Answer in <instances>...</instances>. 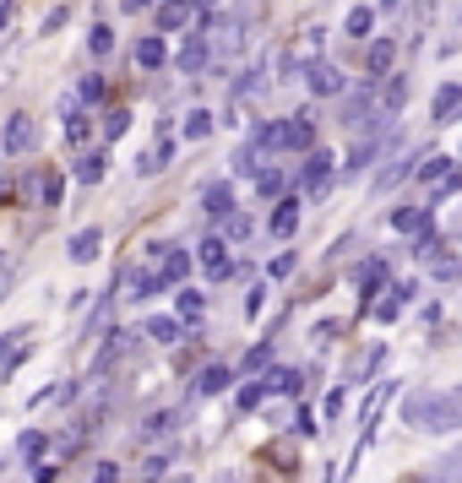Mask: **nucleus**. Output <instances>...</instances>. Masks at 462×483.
I'll list each match as a JSON object with an SVG mask.
<instances>
[{
    "mask_svg": "<svg viewBox=\"0 0 462 483\" xmlns=\"http://www.w3.org/2000/svg\"><path fill=\"white\" fill-rule=\"evenodd\" d=\"M403 424L419 435H457L462 429V396L457 391H408Z\"/></svg>",
    "mask_w": 462,
    "mask_h": 483,
    "instance_id": "1",
    "label": "nucleus"
},
{
    "mask_svg": "<svg viewBox=\"0 0 462 483\" xmlns=\"http://www.w3.org/2000/svg\"><path fill=\"white\" fill-rule=\"evenodd\" d=\"M332 179H338V158L326 153V147H305V163H299V190H305L310 201H321L326 190H332Z\"/></svg>",
    "mask_w": 462,
    "mask_h": 483,
    "instance_id": "2",
    "label": "nucleus"
},
{
    "mask_svg": "<svg viewBox=\"0 0 462 483\" xmlns=\"http://www.w3.org/2000/svg\"><path fill=\"white\" fill-rule=\"evenodd\" d=\"M207 65H213V38H207V28H196V22H190L185 44L174 49V71H180V77H202Z\"/></svg>",
    "mask_w": 462,
    "mask_h": 483,
    "instance_id": "3",
    "label": "nucleus"
},
{
    "mask_svg": "<svg viewBox=\"0 0 462 483\" xmlns=\"http://www.w3.org/2000/svg\"><path fill=\"white\" fill-rule=\"evenodd\" d=\"M386 147H391V136H386V130H359V142L349 147V163H338V174H343V179H359V174H365Z\"/></svg>",
    "mask_w": 462,
    "mask_h": 483,
    "instance_id": "4",
    "label": "nucleus"
},
{
    "mask_svg": "<svg viewBox=\"0 0 462 483\" xmlns=\"http://www.w3.org/2000/svg\"><path fill=\"white\" fill-rule=\"evenodd\" d=\"M33 147H38V120L17 109V114L6 120V130H0V153H6V158H28Z\"/></svg>",
    "mask_w": 462,
    "mask_h": 483,
    "instance_id": "5",
    "label": "nucleus"
},
{
    "mask_svg": "<svg viewBox=\"0 0 462 483\" xmlns=\"http://www.w3.org/2000/svg\"><path fill=\"white\" fill-rule=\"evenodd\" d=\"M305 82H310V93L315 98H343V87H349V77H343V65H332V60H305Z\"/></svg>",
    "mask_w": 462,
    "mask_h": 483,
    "instance_id": "6",
    "label": "nucleus"
},
{
    "mask_svg": "<svg viewBox=\"0 0 462 483\" xmlns=\"http://www.w3.org/2000/svg\"><path fill=\"white\" fill-rule=\"evenodd\" d=\"M196 261H202V271H207L213 283L234 278V261H229V239H223V234H207L202 245H196Z\"/></svg>",
    "mask_w": 462,
    "mask_h": 483,
    "instance_id": "7",
    "label": "nucleus"
},
{
    "mask_svg": "<svg viewBox=\"0 0 462 483\" xmlns=\"http://www.w3.org/2000/svg\"><path fill=\"white\" fill-rule=\"evenodd\" d=\"M196 22L190 0H153V33H185Z\"/></svg>",
    "mask_w": 462,
    "mask_h": 483,
    "instance_id": "8",
    "label": "nucleus"
},
{
    "mask_svg": "<svg viewBox=\"0 0 462 483\" xmlns=\"http://www.w3.org/2000/svg\"><path fill=\"white\" fill-rule=\"evenodd\" d=\"M381 294H386V299H375V304H370V315H375L381 326H391V321H398V315L414 304V294H419V288H414V283H391V288H381Z\"/></svg>",
    "mask_w": 462,
    "mask_h": 483,
    "instance_id": "9",
    "label": "nucleus"
},
{
    "mask_svg": "<svg viewBox=\"0 0 462 483\" xmlns=\"http://www.w3.org/2000/svg\"><path fill=\"white\" fill-rule=\"evenodd\" d=\"M98 250H104V229H98V223H88V229H77L71 239H65V255H71L77 266L98 261Z\"/></svg>",
    "mask_w": 462,
    "mask_h": 483,
    "instance_id": "10",
    "label": "nucleus"
},
{
    "mask_svg": "<svg viewBox=\"0 0 462 483\" xmlns=\"http://www.w3.org/2000/svg\"><path fill=\"white\" fill-rule=\"evenodd\" d=\"M130 54H137L142 71H164V65H169V38H164V33H142Z\"/></svg>",
    "mask_w": 462,
    "mask_h": 483,
    "instance_id": "11",
    "label": "nucleus"
},
{
    "mask_svg": "<svg viewBox=\"0 0 462 483\" xmlns=\"http://www.w3.org/2000/svg\"><path fill=\"white\" fill-rule=\"evenodd\" d=\"M202 212H207L213 223H223V218L234 212V185H229V179H213V185L202 190Z\"/></svg>",
    "mask_w": 462,
    "mask_h": 483,
    "instance_id": "12",
    "label": "nucleus"
},
{
    "mask_svg": "<svg viewBox=\"0 0 462 483\" xmlns=\"http://www.w3.org/2000/svg\"><path fill=\"white\" fill-rule=\"evenodd\" d=\"M169 283L158 278V266H137V271H125V299H153L164 294Z\"/></svg>",
    "mask_w": 462,
    "mask_h": 483,
    "instance_id": "13",
    "label": "nucleus"
},
{
    "mask_svg": "<svg viewBox=\"0 0 462 483\" xmlns=\"http://www.w3.org/2000/svg\"><path fill=\"white\" fill-rule=\"evenodd\" d=\"M180 424H185L180 407H158V412H147V419H142V440H169Z\"/></svg>",
    "mask_w": 462,
    "mask_h": 483,
    "instance_id": "14",
    "label": "nucleus"
},
{
    "mask_svg": "<svg viewBox=\"0 0 462 483\" xmlns=\"http://www.w3.org/2000/svg\"><path fill=\"white\" fill-rule=\"evenodd\" d=\"M158 278L174 288V283H185L190 278V250H180V245H164V255H158Z\"/></svg>",
    "mask_w": 462,
    "mask_h": 483,
    "instance_id": "15",
    "label": "nucleus"
},
{
    "mask_svg": "<svg viewBox=\"0 0 462 483\" xmlns=\"http://www.w3.org/2000/svg\"><path fill=\"white\" fill-rule=\"evenodd\" d=\"M457 114H462V87H457V82H441L435 98H430V120L446 125V120H457Z\"/></svg>",
    "mask_w": 462,
    "mask_h": 483,
    "instance_id": "16",
    "label": "nucleus"
},
{
    "mask_svg": "<svg viewBox=\"0 0 462 483\" xmlns=\"http://www.w3.org/2000/svg\"><path fill=\"white\" fill-rule=\"evenodd\" d=\"M430 223H435V206L430 201L424 206H398V212H391V229H398V234H419Z\"/></svg>",
    "mask_w": 462,
    "mask_h": 483,
    "instance_id": "17",
    "label": "nucleus"
},
{
    "mask_svg": "<svg viewBox=\"0 0 462 483\" xmlns=\"http://www.w3.org/2000/svg\"><path fill=\"white\" fill-rule=\"evenodd\" d=\"M71 174H77V185H104V174H109V153H104V147H98V153L82 147V158H77Z\"/></svg>",
    "mask_w": 462,
    "mask_h": 483,
    "instance_id": "18",
    "label": "nucleus"
},
{
    "mask_svg": "<svg viewBox=\"0 0 462 483\" xmlns=\"http://www.w3.org/2000/svg\"><path fill=\"white\" fill-rule=\"evenodd\" d=\"M60 125H65V147H71V153H82V147L93 142V120H88V109H71Z\"/></svg>",
    "mask_w": 462,
    "mask_h": 483,
    "instance_id": "19",
    "label": "nucleus"
},
{
    "mask_svg": "<svg viewBox=\"0 0 462 483\" xmlns=\"http://www.w3.org/2000/svg\"><path fill=\"white\" fill-rule=\"evenodd\" d=\"M294 229H299V196H278V201H273V234L289 239Z\"/></svg>",
    "mask_w": 462,
    "mask_h": 483,
    "instance_id": "20",
    "label": "nucleus"
},
{
    "mask_svg": "<svg viewBox=\"0 0 462 483\" xmlns=\"http://www.w3.org/2000/svg\"><path fill=\"white\" fill-rule=\"evenodd\" d=\"M142 337H153V342H158V348H174V342L185 337V321H180V315H153Z\"/></svg>",
    "mask_w": 462,
    "mask_h": 483,
    "instance_id": "21",
    "label": "nucleus"
},
{
    "mask_svg": "<svg viewBox=\"0 0 462 483\" xmlns=\"http://www.w3.org/2000/svg\"><path fill=\"white\" fill-rule=\"evenodd\" d=\"M403 104H408V77L381 82V120H398V114H403Z\"/></svg>",
    "mask_w": 462,
    "mask_h": 483,
    "instance_id": "22",
    "label": "nucleus"
},
{
    "mask_svg": "<svg viewBox=\"0 0 462 483\" xmlns=\"http://www.w3.org/2000/svg\"><path fill=\"white\" fill-rule=\"evenodd\" d=\"M229 93H234V98H261V93H267V60H261V65H245L239 82H234Z\"/></svg>",
    "mask_w": 462,
    "mask_h": 483,
    "instance_id": "23",
    "label": "nucleus"
},
{
    "mask_svg": "<svg viewBox=\"0 0 462 483\" xmlns=\"http://www.w3.org/2000/svg\"><path fill=\"white\" fill-rule=\"evenodd\" d=\"M213 130H218V114H213V109H190V114H185V125H180L185 142H207Z\"/></svg>",
    "mask_w": 462,
    "mask_h": 483,
    "instance_id": "24",
    "label": "nucleus"
},
{
    "mask_svg": "<svg viewBox=\"0 0 462 483\" xmlns=\"http://www.w3.org/2000/svg\"><path fill=\"white\" fill-rule=\"evenodd\" d=\"M229 380H234V370H229V364H207L202 375H196V396H223V391H229Z\"/></svg>",
    "mask_w": 462,
    "mask_h": 483,
    "instance_id": "25",
    "label": "nucleus"
},
{
    "mask_svg": "<svg viewBox=\"0 0 462 483\" xmlns=\"http://www.w3.org/2000/svg\"><path fill=\"white\" fill-rule=\"evenodd\" d=\"M169 158H174V142L164 136L158 147H147V153L137 158V174H142V179H153V174H164V169H169Z\"/></svg>",
    "mask_w": 462,
    "mask_h": 483,
    "instance_id": "26",
    "label": "nucleus"
},
{
    "mask_svg": "<svg viewBox=\"0 0 462 483\" xmlns=\"http://www.w3.org/2000/svg\"><path fill=\"white\" fill-rule=\"evenodd\" d=\"M104 98H109V77H104V71H88V77L77 82V104H82V109H98Z\"/></svg>",
    "mask_w": 462,
    "mask_h": 483,
    "instance_id": "27",
    "label": "nucleus"
},
{
    "mask_svg": "<svg viewBox=\"0 0 462 483\" xmlns=\"http://www.w3.org/2000/svg\"><path fill=\"white\" fill-rule=\"evenodd\" d=\"M250 179H256V196H261V201H278V196H283V185H289V179H283V169H273V163H261Z\"/></svg>",
    "mask_w": 462,
    "mask_h": 483,
    "instance_id": "28",
    "label": "nucleus"
},
{
    "mask_svg": "<svg viewBox=\"0 0 462 483\" xmlns=\"http://www.w3.org/2000/svg\"><path fill=\"white\" fill-rule=\"evenodd\" d=\"M261 163H267V147H261V142H250V136H245V147L234 153V174H239V179H250Z\"/></svg>",
    "mask_w": 462,
    "mask_h": 483,
    "instance_id": "29",
    "label": "nucleus"
},
{
    "mask_svg": "<svg viewBox=\"0 0 462 483\" xmlns=\"http://www.w3.org/2000/svg\"><path fill=\"white\" fill-rule=\"evenodd\" d=\"M414 163H419V153H408V158H398V163H386V169H381V174H375V190H381V196H386V190H391V185H403V179H408V174H414Z\"/></svg>",
    "mask_w": 462,
    "mask_h": 483,
    "instance_id": "30",
    "label": "nucleus"
},
{
    "mask_svg": "<svg viewBox=\"0 0 462 483\" xmlns=\"http://www.w3.org/2000/svg\"><path fill=\"white\" fill-rule=\"evenodd\" d=\"M261 386H267V396H299L305 375H299V370H273V375L261 380Z\"/></svg>",
    "mask_w": 462,
    "mask_h": 483,
    "instance_id": "31",
    "label": "nucleus"
},
{
    "mask_svg": "<svg viewBox=\"0 0 462 483\" xmlns=\"http://www.w3.org/2000/svg\"><path fill=\"white\" fill-rule=\"evenodd\" d=\"M386 271H391V261H381V255H375V261H365V266L354 271V283H359L365 294H381V283H386Z\"/></svg>",
    "mask_w": 462,
    "mask_h": 483,
    "instance_id": "32",
    "label": "nucleus"
},
{
    "mask_svg": "<svg viewBox=\"0 0 462 483\" xmlns=\"http://www.w3.org/2000/svg\"><path fill=\"white\" fill-rule=\"evenodd\" d=\"M202 310H207V294L202 288H180L174 294V315L180 321H202Z\"/></svg>",
    "mask_w": 462,
    "mask_h": 483,
    "instance_id": "33",
    "label": "nucleus"
},
{
    "mask_svg": "<svg viewBox=\"0 0 462 483\" xmlns=\"http://www.w3.org/2000/svg\"><path fill=\"white\" fill-rule=\"evenodd\" d=\"M88 54H93V60H109V54H114V28H109V22H93V28H88Z\"/></svg>",
    "mask_w": 462,
    "mask_h": 483,
    "instance_id": "34",
    "label": "nucleus"
},
{
    "mask_svg": "<svg viewBox=\"0 0 462 483\" xmlns=\"http://www.w3.org/2000/svg\"><path fill=\"white\" fill-rule=\"evenodd\" d=\"M424 266H430L435 283H457V278H462V255H446V250H441L435 261H424Z\"/></svg>",
    "mask_w": 462,
    "mask_h": 483,
    "instance_id": "35",
    "label": "nucleus"
},
{
    "mask_svg": "<svg viewBox=\"0 0 462 483\" xmlns=\"http://www.w3.org/2000/svg\"><path fill=\"white\" fill-rule=\"evenodd\" d=\"M370 28H375V6H354V12H349V22H343V33H349V38H370Z\"/></svg>",
    "mask_w": 462,
    "mask_h": 483,
    "instance_id": "36",
    "label": "nucleus"
},
{
    "mask_svg": "<svg viewBox=\"0 0 462 483\" xmlns=\"http://www.w3.org/2000/svg\"><path fill=\"white\" fill-rule=\"evenodd\" d=\"M424 483H462V446H457L446 462H435V472H430Z\"/></svg>",
    "mask_w": 462,
    "mask_h": 483,
    "instance_id": "37",
    "label": "nucleus"
},
{
    "mask_svg": "<svg viewBox=\"0 0 462 483\" xmlns=\"http://www.w3.org/2000/svg\"><path fill=\"white\" fill-rule=\"evenodd\" d=\"M391 60H398V44H391V38H375V44H370V77H381Z\"/></svg>",
    "mask_w": 462,
    "mask_h": 483,
    "instance_id": "38",
    "label": "nucleus"
},
{
    "mask_svg": "<svg viewBox=\"0 0 462 483\" xmlns=\"http://www.w3.org/2000/svg\"><path fill=\"white\" fill-rule=\"evenodd\" d=\"M125 130H130V109H109V114H104V142L114 147Z\"/></svg>",
    "mask_w": 462,
    "mask_h": 483,
    "instance_id": "39",
    "label": "nucleus"
},
{
    "mask_svg": "<svg viewBox=\"0 0 462 483\" xmlns=\"http://www.w3.org/2000/svg\"><path fill=\"white\" fill-rule=\"evenodd\" d=\"M273 364V342H256V348L239 359V375H256V370H267Z\"/></svg>",
    "mask_w": 462,
    "mask_h": 483,
    "instance_id": "40",
    "label": "nucleus"
},
{
    "mask_svg": "<svg viewBox=\"0 0 462 483\" xmlns=\"http://www.w3.org/2000/svg\"><path fill=\"white\" fill-rule=\"evenodd\" d=\"M250 234H256V223H250L245 212H229V218H223V239H229V245H239V239H250Z\"/></svg>",
    "mask_w": 462,
    "mask_h": 483,
    "instance_id": "41",
    "label": "nucleus"
},
{
    "mask_svg": "<svg viewBox=\"0 0 462 483\" xmlns=\"http://www.w3.org/2000/svg\"><path fill=\"white\" fill-rule=\"evenodd\" d=\"M441 250H446V245H441L435 229H419V234H414V255H419V261H435Z\"/></svg>",
    "mask_w": 462,
    "mask_h": 483,
    "instance_id": "42",
    "label": "nucleus"
},
{
    "mask_svg": "<svg viewBox=\"0 0 462 483\" xmlns=\"http://www.w3.org/2000/svg\"><path fill=\"white\" fill-rule=\"evenodd\" d=\"M44 446H49V440H44V429H22V435H17V456H28V462H38V456H44Z\"/></svg>",
    "mask_w": 462,
    "mask_h": 483,
    "instance_id": "43",
    "label": "nucleus"
},
{
    "mask_svg": "<svg viewBox=\"0 0 462 483\" xmlns=\"http://www.w3.org/2000/svg\"><path fill=\"white\" fill-rule=\"evenodd\" d=\"M17 348H28V326H12V331H0V364H6Z\"/></svg>",
    "mask_w": 462,
    "mask_h": 483,
    "instance_id": "44",
    "label": "nucleus"
},
{
    "mask_svg": "<svg viewBox=\"0 0 462 483\" xmlns=\"http://www.w3.org/2000/svg\"><path fill=\"white\" fill-rule=\"evenodd\" d=\"M65 17H71V6H49V12H44V22H38V38L60 33V28H65Z\"/></svg>",
    "mask_w": 462,
    "mask_h": 483,
    "instance_id": "45",
    "label": "nucleus"
},
{
    "mask_svg": "<svg viewBox=\"0 0 462 483\" xmlns=\"http://www.w3.org/2000/svg\"><path fill=\"white\" fill-rule=\"evenodd\" d=\"M299 77H305V60H299V54L289 49V54L278 60V82H299Z\"/></svg>",
    "mask_w": 462,
    "mask_h": 483,
    "instance_id": "46",
    "label": "nucleus"
},
{
    "mask_svg": "<svg viewBox=\"0 0 462 483\" xmlns=\"http://www.w3.org/2000/svg\"><path fill=\"white\" fill-rule=\"evenodd\" d=\"M239 407H261V402H267V386H261V380H250V386H239V396H234Z\"/></svg>",
    "mask_w": 462,
    "mask_h": 483,
    "instance_id": "47",
    "label": "nucleus"
},
{
    "mask_svg": "<svg viewBox=\"0 0 462 483\" xmlns=\"http://www.w3.org/2000/svg\"><path fill=\"white\" fill-rule=\"evenodd\" d=\"M164 472H169V456H164V451H153V456L142 462V478H147V483H158Z\"/></svg>",
    "mask_w": 462,
    "mask_h": 483,
    "instance_id": "48",
    "label": "nucleus"
},
{
    "mask_svg": "<svg viewBox=\"0 0 462 483\" xmlns=\"http://www.w3.org/2000/svg\"><path fill=\"white\" fill-rule=\"evenodd\" d=\"M294 266H299V255H294V250H283V255H273V266H267V271H273V278H289Z\"/></svg>",
    "mask_w": 462,
    "mask_h": 483,
    "instance_id": "49",
    "label": "nucleus"
},
{
    "mask_svg": "<svg viewBox=\"0 0 462 483\" xmlns=\"http://www.w3.org/2000/svg\"><path fill=\"white\" fill-rule=\"evenodd\" d=\"M261 304H267V283H256L250 299H245V315H261Z\"/></svg>",
    "mask_w": 462,
    "mask_h": 483,
    "instance_id": "50",
    "label": "nucleus"
},
{
    "mask_svg": "<svg viewBox=\"0 0 462 483\" xmlns=\"http://www.w3.org/2000/svg\"><path fill=\"white\" fill-rule=\"evenodd\" d=\"M33 467H38V472H33V483H55V478H60V467H55V462H44V456H38Z\"/></svg>",
    "mask_w": 462,
    "mask_h": 483,
    "instance_id": "51",
    "label": "nucleus"
},
{
    "mask_svg": "<svg viewBox=\"0 0 462 483\" xmlns=\"http://www.w3.org/2000/svg\"><path fill=\"white\" fill-rule=\"evenodd\" d=\"M294 435H315V419H310V407L294 412Z\"/></svg>",
    "mask_w": 462,
    "mask_h": 483,
    "instance_id": "52",
    "label": "nucleus"
},
{
    "mask_svg": "<svg viewBox=\"0 0 462 483\" xmlns=\"http://www.w3.org/2000/svg\"><path fill=\"white\" fill-rule=\"evenodd\" d=\"M381 359H386V348H370V354H365V364H359V375H375V370H381Z\"/></svg>",
    "mask_w": 462,
    "mask_h": 483,
    "instance_id": "53",
    "label": "nucleus"
},
{
    "mask_svg": "<svg viewBox=\"0 0 462 483\" xmlns=\"http://www.w3.org/2000/svg\"><path fill=\"white\" fill-rule=\"evenodd\" d=\"M93 483H120V467H114V462H98V472H93Z\"/></svg>",
    "mask_w": 462,
    "mask_h": 483,
    "instance_id": "54",
    "label": "nucleus"
},
{
    "mask_svg": "<svg viewBox=\"0 0 462 483\" xmlns=\"http://www.w3.org/2000/svg\"><path fill=\"white\" fill-rule=\"evenodd\" d=\"M12 17H17V0H0V33L12 28Z\"/></svg>",
    "mask_w": 462,
    "mask_h": 483,
    "instance_id": "55",
    "label": "nucleus"
},
{
    "mask_svg": "<svg viewBox=\"0 0 462 483\" xmlns=\"http://www.w3.org/2000/svg\"><path fill=\"white\" fill-rule=\"evenodd\" d=\"M153 0H120V12H147Z\"/></svg>",
    "mask_w": 462,
    "mask_h": 483,
    "instance_id": "56",
    "label": "nucleus"
},
{
    "mask_svg": "<svg viewBox=\"0 0 462 483\" xmlns=\"http://www.w3.org/2000/svg\"><path fill=\"white\" fill-rule=\"evenodd\" d=\"M190 6H196V17H202V12H218V0H190Z\"/></svg>",
    "mask_w": 462,
    "mask_h": 483,
    "instance_id": "57",
    "label": "nucleus"
},
{
    "mask_svg": "<svg viewBox=\"0 0 462 483\" xmlns=\"http://www.w3.org/2000/svg\"><path fill=\"white\" fill-rule=\"evenodd\" d=\"M375 6H381V12H391V6H403V0H375Z\"/></svg>",
    "mask_w": 462,
    "mask_h": 483,
    "instance_id": "58",
    "label": "nucleus"
},
{
    "mask_svg": "<svg viewBox=\"0 0 462 483\" xmlns=\"http://www.w3.org/2000/svg\"><path fill=\"white\" fill-rule=\"evenodd\" d=\"M0 87H6V71H0Z\"/></svg>",
    "mask_w": 462,
    "mask_h": 483,
    "instance_id": "59",
    "label": "nucleus"
}]
</instances>
